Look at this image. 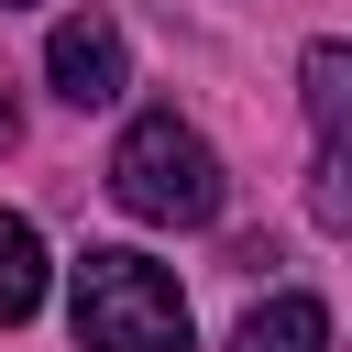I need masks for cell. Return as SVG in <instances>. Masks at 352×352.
Masks as SVG:
<instances>
[{"label": "cell", "instance_id": "cell-1", "mask_svg": "<svg viewBox=\"0 0 352 352\" xmlns=\"http://www.w3.org/2000/svg\"><path fill=\"white\" fill-rule=\"evenodd\" d=\"M110 198H121L132 220H154V231H209L231 187H220V154H209L198 121L143 110V121L121 132V154H110Z\"/></svg>", "mask_w": 352, "mask_h": 352}, {"label": "cell", "instance_id": "cell-2", "mask_svg": "<svg viewBox=\"0 0 352 352\" xmlns=\"http://www.w3.org/2000/svg\"><path fill=\"white\" fill-rule=\"evenodd\" d=\"M66 308H77V352H187V297L154 253H77L66 275Z\"/></svg>", "mask_w": 352, "mask_h": 352}, {"label": "cell", "instance_id": "cell-3", "mask_svg": "<svg viewBox=\"0 0 352 352\" xmlns=\"http://www.w3.org/2000/svg\"><path fill=\"white\" fill-rule=\"evenodd\" d=\"M44 77H55V99H66V110H110V99L132 88V44H121V22L66 11V22L44 33Z\"/></svg>", "mask_w": 352, "mask_h": 352}, {"label": "cell", "instance_id": "cell-4", "mask_svg": "<svg viewBox=\"0 0 352 352\" xmlns=\"http://www.w3.org/2000/svg\"><path fill=\"white\" fill-rule=\"evenodd\" d=\"M231 352H330V308H319V297H264V308L231 330Z\"/></svg>", "mask_w": 352, "mask_h": 352}, {"label": "cell", "instance_id": "cell-5", "mask_svg": "<svg viewBox=\"0 0 352 352\" xmlns=\"http://www.w3.org/2000/svg\"><path fill=\"white\" fill-rule=\"evenodd\" d=\"M44 308V231L22 209H0V330H22Z\"/></svg>", "mask_w": 352, "mask_h": 352}, {"label": "cell", "instance_id": "cell-6", "mask_svg": "<svg viewBox=\"0 0 352 352\" xmlns=\"http://www.w3.org/2000/svg\"><path fill=\"white\" fill-rule=\"evenodd\" d=\"M308 121H319V143H341V110H352V55L341 44H308Z\"/></svg>", "mask_w": 352, "mask_h": 352}, {"label": "cell", "instance_id": "cell-7", "mask_svg": "<svg viewBox=\"0 0 352 352\" xmlns=\"http://www.w3.org/2000/svg\"><path fill=\"white\" fill-rule=\"evenodd\" d=\"M308 209H319V231H341V220H352V165H341V143H319V176H308Z\"/></svg>", "mask_w": 352, "mask_h": 352}, {"label": "cell", "instance_id": "cell-8", "mask_svg": "<svg viewBox=\"0 0 352 352\" xmlns=\"http://www.w3.org/2000/svg\"><path fill=\"white\" fill-rule=\"evenodd\" d=\"M11 143H22V110H11V88H0V154H11Z\"/></svg>", "mask_w": 352, "mask_h": 352}, {"label": "cell", "instance_id": "cell-9", "mask_svg": "<svg viewBox=\"0 0 352 352\" xmlns=\"http://www.w3.org/2000/svg\"><path fill=\"white\" fill-rule=\"evenodd\" d=\"M0 11H22V0H0Z\"/></svg>", "mask_w": 352, "mask_h": 352}]
</instances>
